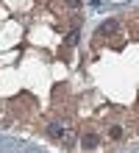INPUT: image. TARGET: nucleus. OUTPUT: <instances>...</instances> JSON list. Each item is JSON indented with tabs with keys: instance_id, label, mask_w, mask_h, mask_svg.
I'll use <instances>...</instances> for the list:
<instances>
[{
	"instance_id": "nucleus-1",
	"label": "nucleus",
	"mask_w": 139,
	"mask_h": 153,
	"mask_svg": "<svg viewBox=\"0 0 139 153\" xmlns=\"http://www.w3.org/2000/svg\"><path fill=\"white\" fill-rule=\"evenodd\" d=\"M48 134H50L53 139H64V142L72 139V131H70L64 123H50V125H48Z\"/></svg>"
},
{
	"instance_id": "nucleus-4",
	"label": "nucleus",
	"mask_w": 139,
	"mask_h": 153,
	"mask_svg": "<svg viewBox=\"0 0 139 153\" xmlns=\"http://www.w3.org/2000/svg\"><path fill=\"white\" fill-rule=\"evenodd\" d=\"M109 134H111L114 139H120V134H123V128H120V125H111V131H109Z\"/></svg>"
},
{
	"instance_id": "nucleus-2",
	"label": "nucleus",
	"mask_w": 139,
	"mask_h": 153,
	"mask_svg": "<svg viewBox=\"0 0 139 153\" xmlns=\"http://www.w3.org/2000/svg\"><path fill=\"white\" fill-rule=\"evenodd\" d=\"M114 31H117V20H106V22L97 28V33H100V36H111Z\"/></svg>"
},
{
	"instance_id": "nucleus-3",
	"label": "nucleus",
	"mask_w": 139,
	"mask_h": 153,
	"mask_svg": "<svg viewBox=\"0 0 139 153\" xmlns=\"http://www.w3.org/2000/svg\"><path fill=\"white\" fill-rule=\"evenodd\" d=\"M81 145L92 150V148H97V145H100V139H97V134H83V137H81Z\"/></svg>"
},
{
	"instance_id": "nucleus-5",
	"label": "nucleus",
	"mask_w": 139,
	"mask_h": 153,
	"mask_svg": "<svg viewBox=\"0 0 139 153\" xmlns=\"http://www.w3.org/2000/svg\"><path fill=\"white\" fill-rule=\"evenodd\" d=\"M67 3H70L72 8H78V6H81V0H67Z\"/></svg>"
}]
</instances>
